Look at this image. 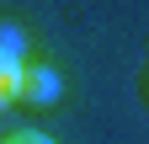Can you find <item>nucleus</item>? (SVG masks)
I'll list each match as a JSON object with an SVG mask.
<instances>
[{
  "instance_id": "nucleus-1",
  "label": "nucleus",
  "mask_w": 149,
  "mask_h": 144,
  "mask_svg": "<svg viewBox=\"0 0 149 144\" xmlns=\"http://www.w3.org/2000/svg\"><path fill=\"white\" fill-rule=\"evenodd\" d=\"M22 64H27V38L22 27L0 16V107L16 101V85H22Z\"/></svg>"
},
{
  "instance_id": "nucleus-2",
  "label": "nucleus",
  "mask_w": 149,
  "mask_h": 144,
  "mask_svg": "<svg viewBox=\"0 0 149 144\" xmlns=\"http://www.w3.org/2000/svg\"><path fill=\"white\" fill-rule=\"evenodd\" d=\"M59 96H64V80L48 64H22V85H16V101L22 107H53Z\"/></svg>"
},
{
  "instance_id": "nucleus-3",
  "label": "nucleus",
  "mask_w": 149,
  "mask_h": 144,
  "mask_svg": "<svg viewBox=\"0 0 149 144\" xmlns=\"http://www.w3.org/2000/svg\"><path fill=\"white\" fill-rule=\"evenodd\" d=\"M0 144H53L43 128H11V134H0Z\"/></svg>"
},
{
  "instance_id": "nucleus-4",
  "label": "nucleus",
  "mask_w": 149,
  "mask_h": 144,
  "mask_svg": "<svg viewBox=\"0 0 149 144\" xmlns=\"http://www.w3.org/2000/svg\"><path fill=\"white\" fill-rule=\"evenodd\" d=\"M139 96H144V107H149V64L139 69Z\"/></svg>"
}]
</instances>
